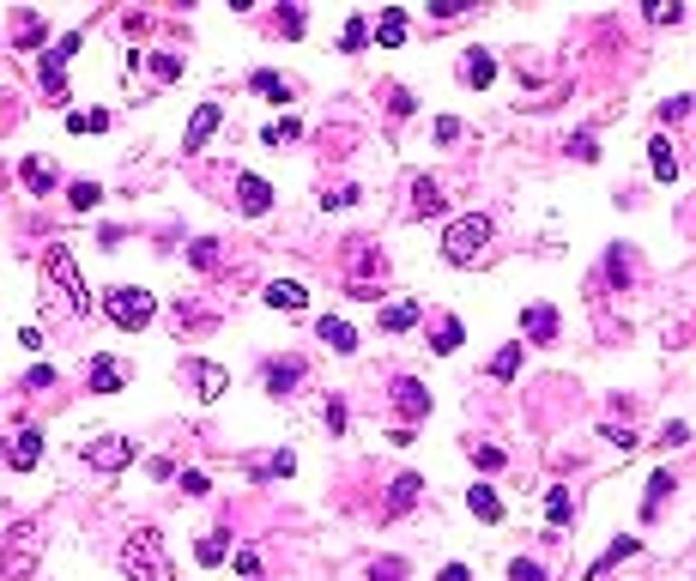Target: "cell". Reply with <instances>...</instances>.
<instances>
[{"mask_svg": "<svg viewBox=\"0 0 696 581\" xmlns=\"http://www.w3.org/2000/svg\"><path fill=\"white\" fill-rule=\"evenodd\" d=\"M219 121H224V109H219V103H200L194 116H188V134H182V152H188V158H194L200 145L212 140V127H219Z\"/></svg>", "mask_w": 696, "mask_h": 581, "instance_id": "obj_9", "label": "cell"}, {"mask_svg": "<svg viewBox=\"0 0 696 581\" xmlns=\"http://www.w3.org/2000/svg\"><path fill=\"white\" fill-rule=\"evenodd\" d=\"M321 340L334 345L339 358H352V351H358V327H352V321H339V315H321Z\"/></svg>", "mask_w": 696, "mask_h": 581, "instance_id": "obj_18", "label": "cell"}, {"mask_svg": "<svg viewBox=\"0 0 696 581\" xmlns=\"http://www.w3.org/2000/svg\"><path fill=\"white\" fill-rule=\"evenodd\" d=\"M37 558H42V527L19 521L13 533H6V545H0V576H6V581H31Z\"/></svg>", "mask_w": 696, "mask_h": 581, "instance_id": "obj_4", "label": "cell"}, {"mask_svg": "<svg viewBox=\"0 0 696 581\" xmlns=\"http://www.w3.org/2000/svg\"><path fill=\"white\" fill-rule=\"evenodd\" d=\"M303 6H278V31H285V37H303Z\"/></svg>", "mask_w": 696, "mask_h": 581, "instance_id": "obj_40", "label": "cell"}, {"mask_svg": "<svg viewBox=\"0 0 696 581\" xmlns=\"http://www.w3.org/2000/svg\"><path fill=\"white\" fill-rule=\"evenodd\" d=\"M484 248H491V219H484V212H466V219H455L442 230V261L448 267L484 261Z\"/></svg>", "mask_w": 696, "mask_h": 581, "instance_id": "obj_2", "label": "cell"}, {"mask_svg": "<svg viewBox=\"0 0 696 581\" xmlns=\"http://www.w3.org/2000/svg\"><path fill=\"white\" fill-rule=\"evenodd\" d=\"M103 309H109V321H116V327H127V333L152 327V315H158L152 291H139V285H116V291H103Z\"/></svg>", "mask_w": 696, "mask_h": 581, "instance_id": "obj_5", "label": "cell"}, {"mask_svg": "<svg viewBox=\"0 0 696 581\" xmlns=\"http://www.w3.org/2000/svg\"><path fill=\"white\" fill-rule=\"evenodd\" d=\"M267 303L285 309V315H297V309H309V291H303L297 279H273V285H267Z\"/></svg>", "mask_w": 696, "mask_h": 581, "instance_id": "obj_16", "label": "cell"}, {"mask_svg": "<svg viewBox=\"0 0 696 581\" xmlns=\"http://www.w3.org/2000/svg\"><path fill=\"white\" fill-rule=\"evenodd\" d=\"M206 491H212L206 473H182V497H206Z\"/></svg>", "mask_w": 696, "mask_h": 581, "instance_id": "obj_45", "label": "cell"}, {"mask_svg": "<svg viewBox=\"0 0 696 581\" xmlns=\"http://www.w3.org/2000/svg\"><path fill=\"white\" fill-rule=\"evenodd\" d=\"M406 212H412V219H437L442 212V188L430 176H418L412 182V201H406Z\"/></svg>", "mask_w": 696, "mask_h": 581, "instance_id": "obj_14", "label": "cell"}, {"mask_svg": "<svg viewBox=\"0 0 696 581\" xmlns=\"http://www.w3.org/2000/svg\"><path fill=\"white\" fill-rule=\"evenodd\" d=\"M473 461L484 466V473H503V466H509V454H503L497 442H478V448H473Z\"/></svg>", "mask_w": 696, "mask_h": 581, "instance_id": "obj_37", "label": "cell"}, {"mask_svg": "<svg viewBox=\"0 0 696 581\" xmlns=\"http://www.w3.org/2000/svg\"><path fill=\"white\" fill-rule=\"evenodd\" d=\"M121 388H127L121 358H91V394H121Z\"/></svg>", "mask_w": 696, "mask_h": 581, "instance_id": "obj_13", "label": "cell"}, {"mask_svg": "<svg viewBox=\"0 0 696 581\" xmlns=\"http://www.w3.org/2000/svg\"><path fill=\"white\" fill-rule=\"evenodd\" d=\"M297 134H303L297 121H278V127H267V145H291V140H297Z\"/></svg>", "mask_w": 696, "mask_h": 581, "instance_id": "obj_43", "label": "cell"}, {"mask_svg": "<svg viewBox=\"0 0 696 581\" xmlns=\"http://www.w3.org/2000/svg\"><path fill=\"white\" fill-rule=\"evenodd\" d=\"M418 491H424V479H418V473H400V479L388 484V515H406L418 502Z\"/></svg>", "mask_w": 696, "mask_h": 581, "instance_id": "obj_20", "label": "cell"}, {"mask_svg": "<svg viewBox=\"0 0 696 581\" xmlns=\"http://www.w3.org/2000/svg\"><path fill=\"white\" fill-rule=\"evenodd\" d=\"M569 515H576V497L557 484V491H545V521L551 527H569Z\"/></svg>", "mask_w": 696, "mask_h": 581, "instance_id": "obj_26", "label": "cell"}, {"mask_svg": "<svg viewBox=\"0 0 696 581\" xmlns=\"http://www.w3.org/2000/svg\"><path fill=\"white\" fill-rule=\"evenodd\" d=\"M42 273H49V285H55L61 297H67V309H73V315H85V309H91L85 273H80V261H73V248H67V242H55V248L42 255Z\"/></svg>", "mask_w": 696, "mask_h": 581, "instance_id": "obj_3", "label": "cell"}, {"mask_svg": "<svg viewBox=\"0 0 696 581\" xmlns=\"http://www.w3.org/2000/svg\"><path fill=\"white\" fill-rule=\"evenodd\" d=\"M370 576H376V581H406V563H400V558H376V563H370Z\"/></svg>", "mask_w": 696, "mask_h": 581, "instance_id": "obj_39", "label": "cell"}, {"mask_svg": "<svg viewBox=\"0 0 696 581\" xmlns=\"http://www.w3.org/2000/svg\"><path fill=\"white\" fill-rule=\"evenodd\" d=\"M67 127H73V134H103V127H109V109H73Z\"/></svg>", "mask_w": 696, "mask_h": 581, "instance_id": "obj_33", "label": "cell"}, {"mask_svg": "<svg viewBox=\"0 0 696 581\" xmlns=\"http://www.w3.org/2000/svg\"><path fill=\"white\" fill-rule=\"evenodd\" d=\"M430 351H437V358L460 351V321H455V315H442V321H437V333H430Z\"/></svg>", "mask_w": 696, "mask_h": 581, "instance_id": "obj_27", "label": "cell"}, {"mask_svg": "<svg viewBox=\"0 0 696 581\" xmlns=\"http://www.w3.org/2000/svg\"><path fill=\"white\" fill-rule=\"evenodd\" d=\"M672 473H654V479H648V497H642V515H654V509H660V502H666V497H672Z\"/></svg>", "mask_w": 696, "mask_h": 581, "instance_id": "obj_34", "label": "cell"}, {"mask_svg": "<svg viewBox=\"0 0 696 581\" xmlns=\"http://www.w3.org/2000/svg\"><path fill=\"white\" fill-rule=\"evenodd\" d=\"M684 442H691V424H666L660 430V448H684Z\"/></svg>", "mask_w": 696, "mask_h": 581, "instance_id": "obj_44", "label": "cell"}, {"mask_svg": "<svg viewBox=\"0 0 696 581\" xmlns=\"http://www.w3.org/2000/svg\"><path fill=\"white\" fill-rule=\"evenodd\" d=\"M260 381H267V394H291V388L303 381V358H291V351H285V358H267Z\"/></svg>", "mask_w": 696, "mask_h": 581, "instance_id": "obj_11", "label": "cell"}, {"mask_svg": "<svg viewBox=\"0 0 696 581\" xmlns=\"http://www.w3.org/2000/svg\"><path fill=\"white\" fill-rule=\"evenodd\" d=\"M466 509H473L478 521H503V497L491 484H466Z\"/></svg>", "mask_w": 696, "mask_h": 581, "instance_id": "obj_22", "label": "cell"}, {"mask_svg": "<svg viewBox=\"0 0 696 581\" xmlns=\"http://www.w3.org/2000/svg\"><path fill=\"white\" fill-rule=\"evenodd\" d=\"M237 212L242 219H260V212H273V188L260 176H237Z\"/></svg>", "mask_w": 696, "mask_h": 581, "instance_id": "obj_10", "label": "cell"}, {"mask_svg": "<svg viewBox=\"0 0 696 581\" xmlns=\"http://www.w3.org/2000/svg\"><path fill=\"white\" fill-rule=\"evenodd\" d=\"M121 569H127V581H176L158 527H134V533L121 539Z\"/></svg>", "mask_w": 696, "mask_h": 581, "instance_id": "obj_1", "label": "cell"}, {"mask_svg": "<svg viewBox=\"0 0 696 581\" xmlns=\"http://www.w3.org/2000/svg\"><path fill=\"white\" fill-rule=\"evenodd\" d=\"M219 255H224L219 237H194V248H188V261H194L200 273H219Z\"/></svg>", "mask_w": 696, "mask_h": 581, "instance_id": "obj_28", "label": "cell"}, {"mask_svg": "<svg viewBox=\"0 0 696 581\" xmlns=\"http://www.w3.org/2000/svg\"><path fill=\"white\" fill-rule=\"evenodd\" d=\"M388 116H412V91H400V85H394V91H388Z\"/></svg>", "mask_w": 696, "mask_h": 581, "instance_id": "obj_46", "label": "cell"}, {"mask_svg": "<svg viewBox=\"0 0 696 581\" xmlns=\"http://www.w3.org/2000/svg\"><path fill=\"white\" fill-rule=\"evenodd\" d=\"M363 37H370V19H363V13H352V19H345V31H339V49H345V55H358Z\"/></svg>", "mask_w": 696, "mask_h": 581, "instance_id": "obj_32", "label": "cell"}, {"mask_svg": "<svg viewBox=\"0 0 696 581\" xmlns=\"http://www.w3.org/2000/svg\"><path fill=\"white\" fill-rule=\"evenodd\" d=\"M437 140H442V145L460 140V121H455V116H437Z\"/></svg>", "mask_w": 696, "mask_h": 581, "instance_id": "obj_50", "label": "cell"}, {"mask_svg": "<svg viewBox=\"0 0 696 581\" xmlns=\"http://www.w3.org/2000/svg\"><path fill=\"white\" fill-rule=\"evenodd\" d=\"M188 381H194L200 400H219L224 388H230V370H224V363H212V358H194V363H188Z\"/></svg>", "mask_w": 696, "mask_h": 581, "instance_id": "obj_8", "label": "cell"}, {"mask_svg": "<svg viewBox=\"0 0 696 581\" xmlns=\"http://www.w3.org/2000/svg\"><path fill=\"white\" fill-rule=\"evenodd\" d=\"M249 85L273 103H291V80H285V73H267V67H260V73H249Z\"/></svg>", "mask_w": 696, "mask_h": 581, "instance_id": "obj_25", "label": "cell"}, {"mask_svg": "<svg viewBox=\"0 0 696 581\" xmlns=\"http://www.w3.org/2000/svg\"><path fill=\"white\" fill-rule=\"evenodd\" d=\"M381 327H388V333H406V327H418V303H388V309H381Z\"/></svg>", "mask_w": 696, "mask_h": 581, "instance_id": "obj_29", "label": "cell"}, {"mask_svg": "<svg viewBox=\"0 0 696 581\" xmlns=\"http://www.w3.org/2000/svg\"><path fill=\"white\" fill-rule=\"evenodd\" d=\"M648 19H654V24H678L684 13H678V6H648Z\"/></svg>", "mask_w": 696, "mask_h": 581, "instance_id": "obj_52", "label": "cell"}, {"mask_svg": "<svg viewBox=\"0 0 696 581\" xmlns=\"http://www.w3.org/2000/svg\"><path fill=\"white\" fill-rule=\"evenodd\" d=\"M437 581H473V569H466V563H448V569H442Z\"/></svg>", "mask_w": 696, "mask_h": 581, "instance_id": "obj_53", "label": "cell"}, {"mask_svg": "<svg viewBox=\"0 0 696 581\" xmlns=\"http://www.w3.org/2000/svg\"><path fill=\"white\" fill-rule=\"evenodd\" d=\"M521 327H527V340H533V345H551L563 321H557V309H551V303H533V309L521 315Z\"/></svg>", "mask_w": 696, "mask_h": 581, "instance_id": "obj_12", "label": "cell"}, {"mask_svg": "<svg viewBox=\"0 0 696 581\" xmlns=\"http://www.w3.org/2000/svg\"><path fill=\"white\" fill-rule=\"evenodd\" d=\"M182 67H188V61L170 55V49H158V55H152V73H158V80H182Z\"/></svg>", "mask_w": 696, "mask_h": 581, "instance_id": "obj_38", "label": "cell"}, {"mask_svg": "<svg viewBox=\"0 0 696 581\" xmlns=\"http://www.w3.org/2000/svg\"><path fill=\"white\" fill-rule=\"evenodd\" d=\"M230 558V533H224V527H212V533H200L194 539V563L200 569H212V563H224Z\"/></svg>", "mask_w": 696, "mask_h": 581, "instance_id": "obj_17", "label": "cell"}, {"mask_svg": "<svg viewBox=\"0 0 696 581\" xmlns=\"http://www.w3.org/2000/svg\"><path fill=\"white\" fill-rule=\"evenodd\" d=\"M24 188H31V194H49V188H55V164L49 158H24Z\"/></svg>", "mask_w": 696, "mask_h": 581, "instance_id": "obj_24", "label": "cell"}, {"mask_svg": "<svg viewBox=\"0 0 696 581\" xmlns=\"http://www.w3.org/2000/svg\"><path fill=\"white\" fill-rule=\"evenodd\" d=\"M394 406L406 412V418H424V412H430V394H424V381L400 376V381H394Z\"/></svg>", "mask_w": 696, "mask_h": 581, "instance_id": "obj_15", "label": "cell"}, {"mask_svg": "<svg viewBox=\"0 0 696 581\" xmlns=\"http://www.w3.org/2000/svg\"><path fill=\"white\" fill-rule=\"evenodd\" d=\"M406 24H412V19H406V6H388V13L376 19V42H381V49H400V42H406Z\"/></svg>", "mask_w": 696, "mask_h": 581, "instance_id": "obj_21", "label": "cell"}, {"mask_svg": "<svg viewBox=\"0 0 696 581\" xmlns=\"http://www.w3.org/2000/svg\"><path fill=\"white\" fill-rule=\"evenodd\" d=\"M569 158H581V164H594V158H599V145H594V134H576V140H569Z\"/></svg>", "mask_w": 696, "mask_h": 581, "instance_id": "obj_42", "label": "cell"}, {"mask_svg": "<svg viewBox=\"0 0 696 581\" xmlns=\"http://www.w3.org/2000/svg\"><path fill=\"white\" fill-rule=\"evenodd\" d=\"M509 581H545V569H539L533 558H515L509 563Z\"/></svg>", "mask_w": 696, "mask_h": 581, "instance_id": "obj_41", "label": "cell"}, {"mask_svg": "<svg viewBox=\"0 0 696 581\" xmlns=\"http://www.w3.org/2000/svg\"><path fill=\"white\" fill-rule=\"evenodd\" d=\"M327 430H334V436H345V400H327Z\"/></svg>", "mask_w": 696, "mask_h": 581, "instance_id": "obj_49", "label": "cell"}, {"mask_svg": "<svg viewBox=\"0 0 696 581\" xmlns=\"http://www.w3.org/2000/svg\"><path fill=\"white\" fill-rule=\"evenodd\" d=\"M606 273H612V285L630 279V261H624V248H612V255H606Z\"/></svg>", "mask_w": 696, "mask_h": 581, "instance_id": "obj_47", "label": "cell"}, {"mask_svg": "<svg viewBox=\"0 0 696 581\" xmlns=\"http://www.w3.org/2000/svg\"><path fill=\"white\" fill-rule=\"evenodd\" d=\"M98 201H103V182H73V188H67V206H73V212H91Z\"/></svg>", "mask_w": 696, "mask_h": 581, "instance_id": "obj_31", "label": "cell"}, {"mask_svg": "<svg viewBox=\"0 0 696 581\" xmlns=\"http://www.w3.org/2000/svg\"><path fill=\"white\" fill-rule=\"evenodd\" d=\"M460 80L473 85V91H484V85L497 80V61L484 55V49H466V61H460Z\"/></svg>", "mask_w": 696, "mask_h": 581, "instance_id": "obj_19", "label": "cell"}, {"mask_svg": "<svg viewBox=\"0 0 696 581\" xmlns=\"http://www.w3.org/2000/svg\"><path fill=\"white\" fill-rule=\"evenodd\" d=\"M624 558H636V539H617L612 551H606V558H599L594 569H588V581H599V576H606V569H612V563H624Z\"/></svg>", "mask_w": 696, "mask_h": 581, "instance_id": "obj_35", "label": "cell"}, {"mask_svg": "<svg viewBox=\"0 0 696 581\" xmlns=\"http://www.w3.org/2000/svg\"><path fill=\"white\" fill-rule=\"evenodd\" d=\"M491 376H497V381H509V376H521V345H503L497 358H491Z\"/></svg>", "mask_w": 696, "mask_h": 581, "instance_id": "obj_36", "label": "cell"}, {"mask_svg": "<svg viewBox=\"0 0 696 581\" xmlns=\"http://www.w3.org/2000/svg\"><path fill=\"white\" fill-rule=\"evenodd\" d=\"M358 201V188H334V194H321V206H352Z\"/></svg>", "mask_w": 696, "mask_h": 581, "instance_id": "obj_51", "label": "cell"}, {"mask_svg": "<svg viewBox=\"0 0 696 581\" xmlns=\"http://www.w3.org/2000/svg\"><path fill=\"white\" fill-rule=\"evenodd\" d=\"M0 461L13 466V473H31V466L42 461V430H37V424L13 430V436H6V448H0Z\"/></svg>", "mask_w": 696, "mask_h": 581, "instance_id": "obj_7", "label": "cell"}, {"mask_svg": "<svg viewBox=\"0 0 696 581\" xmlns=\"http://www.w3.org/2000/svg\"><path fill=\"white\" fill-rule=\"evenodd\" d=\"M648 170H654L660 182H672V176H678V158H672V145H666V140L648 145Z\"/></svg>", "mask_w": 696, "mask_h": 581, "instance_id": "obj_30", "label": "cell"}, {"mask_svg": "<svg viewBox=\"0 0 696 581\" xmlns=\"http://www.w3.org/2000/svg\"><path fill=\"white\" fill-rule=\"evenodd\" d=\"M13 37H19V49L31 55V49H37V42L49 37V24H42L37 13H13Z\"/></svg>", "mask_w": 696, "mask_h": 581, "instance_id": "obj_23", "label": "cell"}, {"mask_svg": "<svg viewBox=\"0 0 696 581\" xmlns=\"http://www.w3.org/2000/svg\"><path fill=\"white\" fill-rule=\"evenodd\" d=\"M237 576L242 581H260V558H255V551H237Z\"/></svg>", "mask_w": 696, "mask_h": 581, "instance_id": "obj_48", "label": "cell"}, {"mask_svg": "<svg viewBox=\"0 0 696 581\" xmlns=\"http://www.w3.org/2000/svg\"><path fill=\"white\" fill-rule=\"evenodd\" d=\"M134 461H139L134 436H98V442H85V466H98V473H121V466H134Z\"/></svg>", "mask_w": 696, "mask_h": 581, "instance_id": "obj_6", "label": "cell"}]
</instances>
